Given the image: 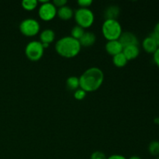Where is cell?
<instances>
[{
  "instance_id": "6da1fadb",
  "label": "cell",
  "mask_w": 159,
  "mask_h": 159,
  "mask_svg": "<svg viewBox=\"0 0 159 159\" xmlns=\"http://www.w3.org/2000/svg\"><path fill=\"white\" fill-rule=\"evenodd\" d=\"M104 80V74L97 67L85 70L79 78V86L85 92L96 91L101 86Z\"/></svg>"
},
{
  "instance_id": "7a4b0ae2",
  "label": "cell",
  "mask_w": 159,
  "mask_h": 159,
  "mask_svg": "<svg viewBox=\"0 0 159 159\" xmlns=\"http://www.w3.org/2000/svg\"><path fill=\"white\" fill-rule=\"evenodd\" d=\"M80 42L71 36H65L59 39L55 43L56 51L61 56L67 58L75 57L81 50Z\"/></svg>"
},
{
  "instance_id": "3957f363",
  "label": "cell",
  "mask_w": 159,
  "mask_h": 159,
  "mask_svg": "<svg viewBox=\"0 0 159 159\" xmlns=\"http://www.w3.org/2000/svg\"><path fill=\"white\" fill-rule=\"evenodd\" d=\"M104 37L108 40H118L122 34V27L116 20H105L102 26Z\"/></svg>"
},
{
  "instance_id": "277c9868",
  "label": "cell",
  "mask_w": 159,
  "mask_h": 159,
  "mask_svg": "<svg viewBox=\"0 0 159 159\" xmlns=\"http://www.w3.org/2000/svg\"><path fill=\"white\" fill-rule=\"evenodd\" d=\"M74 16L77 25L82 28L90 27L95 20L94 13L89 8L80 7L74 12Z\"/></svg>"
},
{
  "instance_id": "5b68a950",
  "label": "cell",
  "mask_w": 159,
  "mask_h": 159,
  "mask_svg": "<svg viewBox=\"0 0 159 159\" xmlns=\"http://www.w3.org/2000/svg\"><path fill=\"white\" fill-rule=\"evenodd\" d=\"M44 52L42 43L37 40H32L26 44L25 48V54L31 61H38L43 56Z\"/></svg>"
},
{
  "instance_id": "8992f818",
  "label": "cell",
  "mask_w": 159,
  "mask_h": 159,
  "mask_svg": "<svg viewBox=\"0 0 159 159\" xmlns=\"http://www.w3.org/2000/svg\"><path fill=\"white\" fill-rule=\"evenodd\" d=\"M40 23L37 20L33 18H26L20 24V32L27 37H33L40 31Z\"/></svg>"
},
{
  "instance_id": "52a82bcc",
  "label": "cell",
  "mask_w": 159,
  "mask_h": 159,
  "mask_svg": "<svg viewBox=\"0 0 159 159\" xmlns=\"http://www.w3.org/2000/svg\"><path fill=\"white\" fill-rule=\"evenodd\" d=\"M57 7L53 4V2H48L43 3L39 7L38 14L40 19L44 21H50L53 20L57 15Z\"/></svg>"
},
{
  "instance_id": "ba28073f",
  "label": "cell",
  "mask_w": 159,
  "mask_h": 159,
  "mask_svg": "<svg viewBox=\"0 0 159 159\" xmlns=\"http://www.w3.org/2000/svg\"><path fill=\"white\" fill-rule=\"evenodd\" d=\"M118 40L121 43L123 48L132 46V45L138 46V43H139V41H138V39L137 37V36L132 32H130V31H124V32H122V34L120 36Z\"/></svg>"
},
{
  "instance_id": "9c48e42d",
  "label": "cell",
  "mask_w": 159,
  "mask_h": 159,
  "mask_svg": "<svg viewBox=\"0 0 159 159\" xmlns=\"http://www.w3.org/2000/svg\"><path fill=\"white\" fill-rule=\"evenodd\" d=\"M105 48L106 51L113 56L122 52L123 49H124V48L118 40H108L107 43H106Z\"/></svg>"
},
{
  "instance_id": "30bf717a",
  "label": "cell",
  "mask_w": 159,
  "mask_h": 159,
  "mask_svg": "<svg viewBox=\"0 0 159 159\" xmlns=\"http://www.w3.org/2000/svg\"><path fill=\"white\" fill-rule=\"evenodd\" d=\"M120 9L116 5H110L108 7L106 8L104 10V17L105 20H116L120 15Z\"/></svg>"
},
{
  "instance_id": "8fae6325",
  "label": "cell",
  "mask_w": 159,
  "mask_h": 159,
  "mask_svg": "<svg viewBox=\"0 0 159 159\" xmlns=\"http://www.w3.org/2000/svg\"><path fill=\"white\" fill-rule=\"evenodd\" d=\"M123 54L125 55L127 61L129 60H133V59L136 58L138 55H139L140 50L138 46L136 45H132V46L125 47L123 49Z\"/></svg>"
},
{
  "instance_id": "7c38bea8",
  "label": "cell",
  "mask_w": 159,
  "mask_h": 159,
  "mask_svg": "<svg viewBox=\"0 0 159 159\" xmlns=\"http://www.w3.org/2000/svg\"><path fill=\"white\" fill-rule=\"evenodd\" d=\"M96 37L93 32H85L82 37L79 39L81 46L90 47L96 42Z\"/></svg>"
},
{
  "instance_id": "4fadbf2b",
  "label": "cell",
  "mask_w": 159,
  "mask_h": 159,
  "mask_svg": "<svg viewBox=\"0 0 159 159\" xmlns=\"http://www.w3.org/2000/svg\"><path fill=\"white\" fill-rule=\"evenodd\" d=\"M57 15L58 16L59 18L63 20H68L71 19V17L74 15L73 9L68 6H64L60 7L57 11Z\"/></svg>"
},
{
  "instance_id": "5bb4252c",
  "label": "cell",
  "mask_w": 159,
  "mask_h": 159,
  "mask_svg": "<svg viewBox=\"0 0 159 159\" xmlns=\"http://www.w3.org/2000/svg\"><path fill=\"white\" fill-rule=\"evenodd\" d=\"M55 37V34H54V30L51 29H45L40 33V39L41 43H48L53 42Z\"/></svg>"
},
{
  "instance_id": "9a60e30c",
  "label": "cell",
  "mask_w": 159,
  "mask_h": 159,
  "mask_svg": "<svg viewBox=\"0 0 159 159\" xmlns=\"http://www.w3.org/2000/svg\"><path fill=\"white\" fill-rule=\"evenodd\" d=\"M142 46L144 51H147L148 53H153V54L155 52L157 48H158L156 43L153 40V39L151 38L149 36L144 39L142 42Z\"/></svg>"
},
{
  "instance_id": "2e32d148",
  "label": "cell",
  "mask_w": 159,
  "mask_h": 159,
  "mask_svg": "<svg viewBox=\"0 0 159 159\" xmlns=\"http://www.w3.org/2000/svg\"><path fill=\"white\" fill-rule=\"evenodd\" d=\"M127 59L126 58L125 55L123 54V52L119 53V54H116V55L113 56V62L116 67H124L127 65Z\"/></svg>"
},
{
  "instance_id": "e0dca14e",
  "label": "cell",
  "mask_w": 159,
  "mask_h": 159,
  "mask_svg": "<svg viewBox=\"0 0 159 159\" xmlns=\"http://www.w3.org/2000/svg\"><path fill=\"white\" fill-rule=\"evenodd\" d=\"M67 89L69 90H76L79 86V78L76 76H70L66 80Z\"/></svg>"
},
{
  "instance_id": "ac0fdd59",
  "label": "cell",
  "mask_w": 159,
  "mask_h": 159,
  "mask_svg": "<svg viewBox=\"0 0 159 159\" xmlns=\"http://www.w3.org/2000/svg\"><path fill=\"white\" fill-rule=\"evenodd\" d=\"M84 33H85L84 28H82V26H79V25H76V26H75L74 27L71 29V36L72 37H74L75 39L79 40V39L82 37Z\"/></svg>"
},
{
  "instance_id": "d6986e66",
  "label": "cell",
  "mask_w": 159,
  "mask_h": 159,
  "mask_svg": "<svg viewBox=\"0 0 159 159\" xmlns=\"http://www.w3.org/2000/svg\"><path fill=\"white\" fill-rule=\"evenodd\" d=\"M148 152L153 156H157L159 155V141H152L148 145Z\"/></svg>"
},
{
  "instance_id": "ffe728a7",
  "label": "cell",
  "mask_w": 159,
  "mask_h": 159,
  "mask_svg": "<svg viewBox=\"0 0 159 159\" xmlns=\"http://www.w3.org/2000/svg\"><path fill=\"white\" fill-rule=\"evenodd\" d=\"M22 6L26 10H33L35 9L38 4L37 0H23L21 2Z\"/></svg>"
},
{
  "instance_id": "44dd1931",
  "label": "cell",
  "mask_w": 159,
  "mask_h": 159,
  "mask_svg": "<svg viewBox=\"0 0 159 159\" xmlns=\"http://www.w3.org/2000/svg\"><path fill=\"white\" fill-rule=\"evenodd\" d=\"M74 96L78 100H82V99H83L86 96V92L82 89L79 88L75 90L74 93Z\"/></svg>"
},
{
  "instance_id": "7402d4cb",
  "label": "cell",
  "mask_w": 159,
  "mask_h": 159,
  "mask_svg": "<svg viewBox=\"0 0 159 159\" xmlns=\"http://www.w3.org/2000/svg\"><path fill=\"white\" fill-rule=\"evenodd\" d=\"M90 159H107V158L103 152L96 151V152H94L92 154Z\"/></svg>"
},
{
  "instance_id": "603a6c76",
  "label": "cell",
  "mask_w": 159,
  "mask_h": 159,
  "mask_svg": "<svg viewBox=\"0 0 159 159\" xmlns=\"http://www.w3.org/2000/svg\"><path fill=\"white\" fill-rule=\"evenodd\" d=\"M78 4L80 6L81 8H89L93 3L92 0H78Z\"/></svg>"
},
{
  "instance_id": "cb8c5ba5",
  "label": "cell",
  "mask_w": 159,
  "mask_h": 159,
  "mask_svg": "<svg viewBox=\"0 0 159 159\" xmlns=\"http://www.w3.org/2000/svg\"><path fill=\"white\" fill-rule=\"evenodd\" d=\"M53 4L56 7H62V6H65L67 4V0H54L53 1Z\"/></svg>"
},
{
  "instance_id": "d4e9b609",
  "label": "cell",
  "mask_w": 159,
  "mask_h": 159,
  "mask_svg": "<svg viewBox=\"0 0 159 159\" xmlns=\"http://www.w3.org/2000/svg\"><path fill=\"white\" fill-rule=\"evenodd\" d=\"M149 37H150L151 38L153 39L154 41H155V43H156L157 46H158V48H159V34H156V33H155L153 31V32H152V34H151L150 35H149Z\"/></svg>"
},
{
  "instance_id": "484cf974",
  "label": "cell",
  "mask_w": 159,
  "mask_h": 159,
  "mask_svg": "<svg viewBox=\"0 0 159 159\" xmlns=\"http://www.w3.org/2000/svg\"><path fill=\"white\" fill-rule=\"evenodd\" d=\"M153 59L155 63L156 64L157 66L159 67V48H157V50L155 51V52L154 53Z\"/></svg>"
},
{
  "instance_id": "4316f807",
  "label": "cell",
  "mask_w": 159,
  "mask_h": 159,
  "mask_svg": "<svg viewBox=\"0 0 159 159\" xmlns=\"http://www.w3.org/2000/svg\"><path fill=\"white\" fill-rule=\"evenodd\" d=\"M107 159H127L124 156L121 155H113L109 157Z\"/></svg>"
},
{
  "instance_id": "83f0119b",
  "label": "cell",
  "mask_w": 159,
  "mask_h": 159,
  "mask_svg": "<svg viewBox=\"0 0 159 159\" xmlns=\"http://www.w3.org/2000/svg\"><path fill=\"white\" fill-rule=\"evenodd\" d=\"M154 32L159 34V21L155 24V28H154Z\"/></svg>"
},
{
  "instance_id": "f1b7e54d",
  "label": "cell",
  "mask_w": 159,
  "mask_h": 159,
  "mask_svg": "<svg viewBox=\"0 0 159 159\" xmlns=\"http://www.w3.org/2000/svg\"><path fill=\"white\" fill-rule=\"evenodd\" d=\"M154 122H155L156 124H158L159 125V116H158V117H155V119H154Z\"/></svg>"
},
{
  "instance_id": "f546056e",
  "label": "cell",
  "mask_w": 159,
  "mask_h": 159,
  "mask_svg": "<svg viewBox=\"0 0 159 159\" xmlns=\"http://www.w3.org/2000/svg\"><path fill=\"white\" fill-rule=\"evenodd\" d=\"M129 159H141L139 156H137V155H134V156H131Z\"/></svg>"
},
{
  "instance_id": "4dcf8cb0",
  "label": "cell",
  "mask_w": 159,
  "mask_h": 159,
  "mask_svg": "<svg viewBox=\"0 0 159 159\" xmlns=\"http://www.w3.org/2000/svg\"><path fill=\"white\" fill-rule=\"evenodd\" d=\"M158 159H159V157H158Z\"/></svg>"
}]
</instances>
